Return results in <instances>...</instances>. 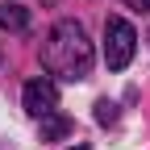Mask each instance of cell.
<instances>
[{
	"mask_svg": "<svg viewBox=\"0 0 150 150\" xmlns=\"http://www.w3.org/2000/svg\"><path fill=\"white\" fill-rule=\"evenodd\" d=\"M0 29L25 33V29H29V8H25V4H0Z\"/></svg>",
	"mask_w": 150,
	"mask_h": 150,
	"instance_id": "obj_5",
	"label": "cell"
},
{
	"mask_svg": "<svg viewBox=\"0 0 150 150\" xmlns=\"http://www.w3.org/2000/svg\"><path fill=\"white\" fill-rule=\"evenodd\" d=\"M38 121H42V142H59V138H67L71 134V117H63V112L59 108H54V112H46V117H38Z\"/></svg>",
	"mask_w": 150,
	"mask_h": 150,
	"instance_id": "obj_4",
	"label": "cell"
},
{
	"mask_svg": "<svg viewBox=\"0 0 150 150\" xmlns=\"http://www.w3.org/2000/svg\"><path fill=\"white\" fill-rule=\"evenodd\" d=\"M75 150H88V146H83V142H79V146H75Z\"/></svg>",
	"mask_w": 150,
	"mask_h": 150,
	"instance_id": "obj_8",
	"label": "cell"
},
{
	"mask_svg": "<svg viewBox=\"0 0 150 150\" xmlns=\"http://www.w3.org/2000/svg\"><path fill=\"white\" fill-rule=\"evenodd\" d=\"M125 8H150V0H121Z\"/></svg>",
	"mask_w": 150,
	"mask_h": 150,
	"instance_id": "obj_7",
	"label": "cell"
},
{
	"mask_svg": "<svg viewBox=\"0 0 150 150\" xmlns=\"http://www.w3.org/2000/svg\"><path fill=\"white\" fill-rule=\"evenodd\" d=\"M96 121H100V125H112V121H117V104L100 100V104H96Z\"/></svg>",
	"mask_w": 150,
	"mask_h": 150,
	"instance_id": "obj_6",
	"label": "cell"
},
{
	"mask_svg": "<svg viewBox=\"0 0 150 150\" xmlns=\"http://www.w3.org/2000/svg\"><path fill=\"white\" fill-rule=\"evenodd\" d=\"M42 67L67 83H79L92 75V42L79 21H59L42 42Z\"/></svg>",
	"mask_w": 150,
	"mask_h": 150,
	"instance_id": "obj_1",
	"label": "cell"
},
{
	"mask_svg": "<svg viewBox=\"0 0 150 150\" xmlns=\"http://www.w3.org/2000/svg\"><path fill=\"white\" fill-rule=\"evenodd\" d=\"M21 104H25L29 117H46V112H54V108H59V83L46 79V75L29 79L25 92H21Z\"/></svg>",
	"mask_w": 150,
	"mask_h": 150,
	"instance_id": "obj_3",
	"label": "cell"
},
{
	"mask_svg": "<svg viewBox=\"0 0 150 150\" xmlns=\"http://www.w3.org/2000/svg\"><path fill=\"white\" fill-rule=\"evenodd\" d=\"M134 50H138L134 25H129L125 17H108V21H104V63L112 71H125L129 59H134Z\"/></svg>",
	"mask_w": 150,
	"mask_h": 150,
	"instance_id": "obj_2",
	"label": "cell"
}]
</instances>
